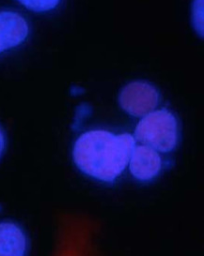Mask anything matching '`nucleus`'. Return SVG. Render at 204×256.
<instances>
[{
    "instance_id": "8",
    "label": "nucleus",
    "mask_w": 204,
    "mask_h": 256,
    "mask_svg": "<svg viewBox=\"0 0 204 256\" xmlns=\"http://www.w3.org/2000/svg\"><path fill=\"white\" fill-rule=\"evenodd\" d=\"M26 8L36 12H46L58 7L61 0H18Z\"/></svg>"
},
{
    "instance_id": "11",
    "label": "nucleus",
    "mask_w": 204,
    "mask_h": 256,
    "mask_svg": "<svg viewBox=\"0 0 204 256\" xmlns=\"http://www.w3.org/2000/svg\"><path fill=\"white\" fill-rule=\"evenodd\" d=\"M82 92H83V90L81 88H73V90H72V93L74 95H78V94H80Z\"/></svg>"
},
{
    "instance_id": "3",
    "label": "nucleus",
    "mask_w": 204,
    "mask_h": 256,
    "mask_svg": "<svg viewBox=\"0 0 204 256\" xmlns=\"http://www.w3.org/2000/svg\"><path fill=\"white\" fill-rule=\"evenodd\" d=\"M134 138L141 144L161 153L171 152L179 140L176 118L166 109L152 111L138 122Z\"/></svg>"
},
{
    "instance_id": "10",
    "label": "nucleus",
    "mask_w": 204,
    "mask_h": 256,
    "mask_svg": "<svg viewBox=\"0 0 204 256\" xmlns=\"http://www.w3.org/2000/svg\"><path fill=\"white\" fill-rule=\"evenodd\" d=\"M7 148V138L5 136L4 130L0 127V158L4 155Z\"/></svg>"
},
{
    "instance_id": "1",
    "label": "nucleus",
    "mask_w": 204,
    "mask_h": 256,
    "mask_svg": "<svg viewBox=\"0 0 204 256\" xmlns=\"http://www.w3.org/2000/svg\"><path fill=\"white\" fill-rule=\"evenodd\" d=\"M136 142L129 134L90 130L76 139L72 157L84 174L100 182L114 183L128 167Z\"/></svg>"
},
{
    "instance_id": "4",
    "label": "nucleus",
    "mask_w": 204,
    "mask_h": 256,
    "mask_svg": "<svg viewBox=\"0 0 204 256\" xmlns=\"http://www.w3.org/2000/svg\"><path fill=\"white\" fill-rule=\"evenodd\" d=\"M121 108L133 116H142L154 111L159 102L158 91L146 82H132L119 96Z\"/></svg>"
},
{
    "instance_id": "7",
    "label": "nucleus",
    "mask_w": 204,
    "mask_h": 256,
    "mask_svg": "<svg viewBox=\"0 0 204 256\" xmlns=\"http://www.w3.org/2000/svg\"><path fill=\"white\" fill-rule=\"evenodd\" d=\"M30 240L23 227L14 220H0V256H28Z\"/></svg>"
},
{
    "instance_id": "9",
    "label": "nucleus",
    "mask_w": 204,
    "mask_h": 256,
    "mask_svg": "<svg viewBox=\"0 0 204 256\" xmlns=\"http://www.w3.org/2000/svg\"><path fill=\"white\" fill-rule=\"evenodd\" d=\"M193 26L199 36L204 33V0H194L192 7Z\"/></svg>"
},
{
    "instance_id": "5",
    "label": "nucleus",
    "mask_w": 204,
    "mask_h": 256,
    "mask_svg": "<svg viewBox=\"0 0 204 256\" xmlns=\"http://www.w3.org/2000/svg\"><path fill=\"white\" fill-rule=\"evenodd\" d=\"M130 173L140 182L153 180L161 173L163 160L160 152L147 146H136L128 164Z\"/></svg>"
},
{
    "instance_id": "6",
    "label": "nucleus",
    "mask_w": 204,
    "mask_h": 256,
    "mask_svg": "<svg viewBox=\"0 0 204 256\" xmlns=\"http://www.w3.org/2000/svg\"><path fill=\"white\" fill-rule=\"evenodd\" d=\"M29 32V24L23 16L9 10L0 12V54L20 46Z\"/></svg>"
},
{
    "instance_id": "2",
    "label": "nucleus",
    "mask_w": 204,
    "mask_h": 256,
    "mask_svg": "<svg viewBox=\"0 0 204 256\" xmlns=\"http://www.w3.org/2000/svg\"><path fill=\"white\" fill-rule=\"evenodd\" d=\"M96 226L89 218L67 216L61 220L50 256H100Z\"/></svg>"
}]
</instances>
